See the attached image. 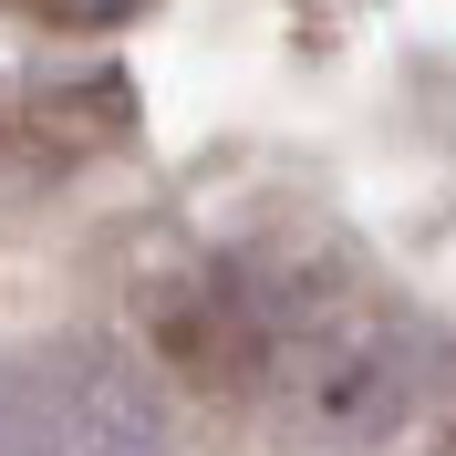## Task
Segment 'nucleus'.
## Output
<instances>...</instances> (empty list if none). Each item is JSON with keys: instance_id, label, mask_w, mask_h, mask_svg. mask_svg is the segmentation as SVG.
Masks as SVG:
<instances>
[{"instance_id": "f257e3e1", "label": "nucleus", "mask_w": 456, "mask_h": 456, "mask_svg": "<svg viewBox=\"0 0 456 456\" xmlns=\"http://www.w3.org/2000/svg\"><path fill=\"white\" fill-rule=\"evenodd\" d=\"M176 363L301 446H373L426 395V332L322 249H228L167 312Z\"/></svg>"}, {"instance_id": "f03ea898", "label": "nucleus", "mask_w": 456, "mask_h": 456, "mask_svg": "<svg viewBox=\"0 0 456 456\" xmlns=\"http://www.w3.org/2000/svg\"><path fill=\"white\" fill-rule=\"evenodd\" d=\"M0 456H187L167 395L104 342H42L0 363Z\"/></svg>"}, {"instance_id": "7ed1b4c3", "label": "nucleus", "mask_w": 456, "mask_h": 456, "mask_svg": "<svg viewBox=\"0 0 456 456\" xmlns=\"http://www.w3.org/2000/svg\"><path fill=\"white\" fill-rule=\"evenodd\" d=\"M0 11L53 21V31H104V21H125V11H145V0H0Z\"/></svg>"}, {"instance_id": "20e7f679", "label": "nucleus", "mask_w": 456, "mask_h": 456, "mask_svg": "<svg viewBox=\"0 0 456 456\" xmlns=\"http://www.w3.org/2000/svg\"><path fill=\"white\" fill-rule=\"evenodd\" d=\"M436 456H456V426H446V446H436Z\"/></svg>"}]
</instances>
